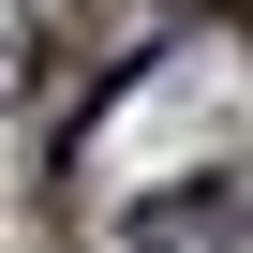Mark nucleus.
<instances>
[{
  "label": "nucleus",
  "mask_w": 253,
  "mask_h": 253,
  "mask_svg": "<svg viewBox=\"0 0 253 253\" xmlns=\"http://www.w3.org/2000/svg\"><path fill=\"white\" fill-rule=\"evenodd\" d=\"M238 238H253V194H223V179H179L149 209H119V253H238Z\"/></svg>",
  "instance_id": "f257e3e1"
},
{
  "label": "nucleus",
  "mask_w": 253,
  "mask_h": 253,
  "mask_svg": "<svg viewBox=\"0 0 253 253\" xmlns=\"http://www.w3.org/2000/svg\"><path fill=\"white\" fill-rule=\"evenodd\" d=\"M223 15H238V30H253V0H223Z\"/></svg>",
  "instance_id": "f03ea898"
}]
</instances>
